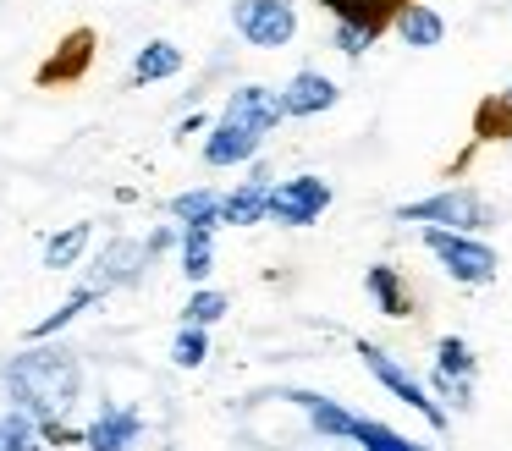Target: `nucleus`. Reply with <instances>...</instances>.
Returning a JSON list of instances; mask_svg holds the SVG:
<instances>
[{
	"instance_id": "nucleus-1",
	"label": "nucleus",
	"mask_w": 512,
	"mask_h": 451,
	"mask_svg": "<svg viewBox=\"0 0 512 451\" xmlns=\"http://www.w3.org/2000/svg\"><path fill=\"white\" fill-rule=\"evenodd\" d=\"M0 385L17 413L45 429V440H61L72 407L83 402V358L67 341H28V352L0 369Z\"/></svg>"
},
{
	"instance_id": "nucleus-2",
	"label": "nucleus",
	"mask_w": 512,
	"mask_h": 451,
	"mask_svg": "<svg viewBox=\"0 0 512 451\" xmlns=\"http://www.w3.org/2000/svg\"><path fill=\"white\" fill-rule=\"evenodd\" d=\"M397 220L441 226V231H485V226H496V209L474 187H435V193L413 198V204H397Z\"/></svg>"
},
{
	"instance_id": "nucleus-3",
	"label": "nucleus",
	"mask_w": 512,
	"mask_h": 451,
	"mask_svg": "<svg viewBox=\"0 0 512 451\" xmlns=\"http://www.w3.org/2000/svg\"><path fill=\"white\" fill-rule=\"evenodd\" d=\"M424 248L435 253L446 275L457 286H490L501 275V253L490 248L479 231H441V226H424Z\"/></svg>"
},
{
	"instance_id": "nucleus-4",
	"label": "nucleus",
	"mask_w": 512,
	"mask_h": 451,
	"mask_svg": "<svg viewBox=\"0 0 512 451\" xmlns=\"http://www.w3.org/2000/svg\"><path fill=\"white\" fill-rule=\"evenodd\" d=\"M358 363L375 374L380 391H391L402 407H413V413H419L430 429H446V418H452V413H446V402H435V396L424 391V380H419V374H413L402 358H391L386 347H375V341H358Z\"/></svg>"
},
{
	"instance_id": "nucleus-5",
	"label": "nucleus",
	"mask_w": 512,
	"mask_h": 451,
	"mask_svg": "<svg viewBox=\"0 0 512 451\" xmlns=\"http://www.w3.org/2000/svg\"><path fill=\"white\" fill-rule=\"evenodd\" d=\"M232 28L254 50H287L298 39V6L292 0H232Z\"/></svg>"
},
{
	"instance_id": "nucleus-6",
	"label": "nucleus",
	"mask_w": 512,
	"mask_h": 451,
	"mask_svg": "<svg viewBox=\"0 0 512 451\" xmlns=\"http://www.w3.org/2000/svg\"><path fill=\"white\" fill-rule=\"evenodd\" d=\"M331 198L336 193L325 176H287V182H270L265 220H276V226H314L331 209Z\"/></svg>"
},
{
	"instance_id": "nucleus-7",
	"label": "nucleus",
	"mask_w": 512,
	"mask_h": 451,
	"mask_svg": "<svg viewBox=\"0 0 512 451\" xmlns=\"http://www.w3.org/2000/svg\"><path fill=\"white\" fill-rule=\"evenodd\" d=\"M474 347H468L463 336H441L435 341V396H446V402L468 407L474 402Z\"/></svg>"
},
{
	"instance_id": "nucleus-8",
	"label": "nucleus",
	"mask_w": 512,
	"mask_h": 451,
	"mask_svg": "<svg viewBox=\"0 0 512 451\" xmlns=\"http://www.w3.org/2000/svg\"><path fill=\"white\" fill-rule=\"evenodd\" d=\"M83 451H133L144 440V413L138 407H122V402H105L100 413L83 424Z\"/></svg>"
},
{
	"instance_id": "nucleus-9",
	"label": "nucleus",
	"mask_w": 512,
	"mask_h": 451,
	"mask_svg": "<svg viewBox=\"0 0 512 451\" xmlns=\"http://www.w3.org/2000/svg\"><path fill=\"white\" fill-rule=\"evenodd\" d=\"M149 259H155V253H149L144 242L116 237V242H105V248H100V259H94V270H89V286H100V292L138 286V281H144V270H149Z\"/></svg>"
},
{
	"instance_id": "nucleus-10",
	"label": "nucleus",
	"mask_w": 512,
	"mask_h": 451,
	"mask_svg": "<svg viewBox=\"0 0 512 451\" xmlns=\"http://www.w3.org/2000/svg\"><path fill=\"white\" fill-rule=\"evenodd\" d=\"M259 143H265V127L221 110L215 127H210V138H204V165H248L259 154Z\"/></svg>"
},
{
	"instance_id": "nucleus-11",
	"label": "nucleus",
	"mask_w": 512,
	"mask_h": 451,
	"mask_svg": "<svg viewBox=\"0 0 512 451\" xmlns=\"http://www.w3.org/2000/svg\"><path fill=\"white\" fill-rule=\"evenodd\" d=\"M281 94V116H325V110H336V99H342V88H336V77L314 72V66H303V72L287 77V88H276Z\"/></svg>"
},
{
	"instance_id": "nucleus-12",
	"label": "nucleus",
	"mask_w": 512,
	"mask_h": 451,
	"mask_svg": "<svg viewBox=\"0 0 512 451\" xmlns=\"http://www.w3.org/2000/svg\"><path fill=\"white\" fill-rule=\"evenodd\" d=\"M265 209H270V176L254 171V176H243L232 193H221V226H259Z\"/></svg>"
},
{
	"instance_id": "nucleus-13",
	"label": "nucleus",
	"mask_w": 512,
	"mask_h": 451,
	"mask_svg": "<svg viewBox=\"0 0 512 451\" xmlns=\"http://www.w3.org/2000/svg\"><path fill=\"white\" fill-rule=\"evenodd\" d=\"M276 396L292 407H303V418H309V429L320 440H347V429H353V413H347L342 402H331V396H320V391H276Z\"/></svg>"
},
{
	"instance_id": "nucleus-14",
	"label": "nucleus",
	"mask_w": 512,
	"mask_h": 451,
	"mask_svg": "<svg viewBox=\"0 0 512 451\" xmlns=\"http://www.w3.org/2000/svg\"><path fill=\"white\" fill-rule=\"evenodd\" d=\"M391 33H397L408 50H435V44H446V17L430 0H408V6L397 11V22H391Z\"/></svg>"
},
{
	"instance_id": "nucleus-15",
	"label": "nucleus",
	"mask_w": 512,
	"mask_h": 451,
	"mask_svg": "<svg viewBox=\"0 0 512 451\" xmlns=\"http://www.w3.org/2000/svg\"><path fill=\"white\" fill-rule=\"evenodd\" d=\"M226 116H243V121H254V127H265V132H276L281 121V94L276 88H265V83H243V88H232V99H226Z\"/></svg>"
},
{
	"instance_id": "nucleus-16",
	"label": "nucleus",
	"mask_w": 512,
	"mask_h": 451,
	"mask_svg": "<svg viewBox=\"0 0 512 451\" xmlns=\"http://www.w3.org/2000/svg\"><path fill=\"white\" fill-rule=\"evenodd\" d=\"M364 292L375 297V308L386 319H408L413 314V292H408V281H402L391 264H369V270H364Z\"/></svg>"
},
{
	"instance_id": "nucleus-17",
	"label": "nucleus",
	"mask_w": 512,
	"mask_h": 451,
	"mask_svg": "<svg viewBox=\"0 0 512 451\" xmlns=\"http://www.w3.org/2000/svg\"><path fill=\"white\" fill-rule=\"evenodd\" d=\"M320 6L331 11L336 22H358V28H369V33H386L408 0H320Z\"/></svg>"
},
{
	"instance_id": "nucleus-18",
	"label": "nucleus",
	"mask_w": 512,
	"mask_h": 451,
	"mask_svg": "<svg viewBox=\"0 0 512 451\" xmlns=\"http://www.w3.org/2000/svg\"><path fill=\"white\" fill-rule=\"evenodd\" d=\"M182 72V50L171 39H149L133 61V88H155V83H171Z\"/></svg>"
},
{
	"instance_id": "nucleus-19",
	"label": "nucleus",
	"mask_w": 512,
	"mask_h": 451,
	"mask_svg": "<svg viewBox=\"0 0 512 451\" xmlns=\"http://www.w3.org/2000/svg\"><path fill=\"white\" fill-rule=\"evenodd\" d=\"M177 253H182V275H188L193 286H204L215 275V231L177 226Z\"/></svg>"
},
{
	"instance_id": "nucleus-20",
	"label": "nucleus",
	"mask_w": 512,
	"mask_h": 451,
	"mask_svg": "<svg viewBox=\"0 0 512 451\" xmlns=\"http://www.w3.org/2000/svg\"><path fill=\"white\" fill-rule=\"evenodd\" d=\"M177 226H204V231H221V193L215 187H193V193H177L166 209Z\"/></svg>"
},
{
	"instance_id": "nucleus-21",
	"label": "nucleus",
	"mask_w": 512,
	"mask_h": 451,
	"mask_svg": "<svg viewBox=\"0 0 512 451\" xmlns=\"http://www.w3.org/2000/svg\"><path fill=\"white\" fill-rule=\"evenodd\" d=\"M100 297H105V292H100V286H89V281H83V286H78V292H72V297H67V303H61V308H56V314H45V319H39V325H28V330H23V336H28V341H56V336H61V330H67V325H72V319H78V314H89V308H94V303H100Z\"/></svg>"
},
{
	"instance_id": "nucleus-22",
	"label": "nucleus",
	"mask_w": 512,
	"mask_h": 451,
	"mask_svg": "<svg viewBox=\"0 0 512 451\" xmlns=\"http://www.w3.org/2000/svg\"><path fill=\"white\" fill-rule=\"evenodd\" d=\"M89 242H94L89 220H78V226H67V231H50L45 237V270H72V264H83Z\"/></svg>"
},
{
	"instance_id": "nucleus-23",
	"label": "nucleus",
	"mask_w": 512,
	"mask_h": 451,
	"mask_svg": "<svg viewBox=\"0 0 512 451\" xmlns=\"http://www.w3.org/2000/svg\"><path fill=\"white\" fill-rule=\"evenodd\" d=\"M347 440H358V451H430V446H419V440H408L402 429L380 424V418H364V413H353Z\"/></svg>"
},
{
	"instance_id": "nucleus-24",
	"label": "nucleus",
	"mask_w": 512,
	"mask_h": 451,
	"mask_svg": "<svg viewBox=\"0 0 512 451\" xmlns=\"http://www.w3.org/2000/svg\"><path fill=\"white\" fill-rule=\"evenodd\" d=\"M89 55H94V33H89V28H83V33H67V44H61V55L45 66V72H39V83H45V88H56V83H72V77H78L83 66H89Z\"/></svg>"
},
{
	"instance_id": "nucleus-25",
	"label": "nucleus",
	"mask_w": 512,
	"mask_h": 451,
	"mask_svg": "<svg viewBox=\"0 0 512 451\" xmlns=\"http://www.w3.org/2000/svg\"><path fill=\"white\" fill-rule=\"evenodd\" d=\"M0 451H45V429L17 407H0Z\"/></svg>"
},
{
	"instance_id": "nucleus-26",
	"label": "nucleus",
	"mask_w": 512,
	"mask_h": 451,
	"mask_svg": "<svg viewBox=\"0 0 512 451\" xmlns=\"http://www.w3.org/2000/svg\"><path fill=\"white\" fill-rule=\"evenodd\" d=\"M221 319H226V292H215V286H199L182 308V325H199V330L221 325Z\"/></svg>"
},
{
	"instance_id": "nucleus-27",
	"label": "nucleus",
	"mask_w": 512,
	"mask_h": 451,
	"mask_svg": "<svg viewBox=\"0 0 512 451\" xmlns=\"http://www.w3.org/2000/svg\"><path fill=\"white\" fill-rule=\"evenodd\" d=\"M204 358H210V330L182 325V330H177V341H171V363H177V369H199Z\"/></svg>"
},
{
	"instance_id": "nucleus-28",
	"label": "nucleus",
	"mask_w": 512,
	"mask_h": 451,
	"mask_svg": "<svg viewBox=\"0 0 512 451\" xmlns=\"http://www.w3.org/2000/svg\"><path fill=\"white\" fill-rule=\"evenodd\" d=\"M375 39H380V33L358 28V22H336V33H331V44H336V50H342V55H353V61H358V55H364V50H369V44H375Z\"/></svg>"
}]
</instances>
